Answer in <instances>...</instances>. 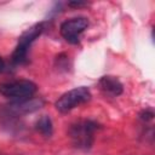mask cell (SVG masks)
<instances>
[{
    "label": "cell",
    "mask_w": 155,
    "mask_h": 155,
    "mask_svg": "<svg viewBox=\"0 0 155 155\" xmlns=\"http://www.w3.org/2000/svg\"><path fill=\"white\" fill-rule=\"evenodd\" d=\"M44 30H45V22H40V23H36L29 27L24 33H22V35L18 39L17 46L12 53V57H11L12 63L24 64L28 61V52H29L30 46L42 34Z\"/></svg>",
    "instance_id": "cell-1"
},
{
    "label": "cell",
    "mask_w": 155,
    "mask_h": 155,
    "mask_svg": "<svg viewBox=\"0 0 155 155\" xmlns=\"http://www.w3.org/2000/svg\"><path fill=\"white\" fill-rule=\"evenodd\" d=\"M98 128V124L93 120H79L70 125L69 137L73 144L80 149H88L93 143V134Z\"/></svg>",
    "instance_id": "cell-2"
},
{
    "label": "cell",
    "mask_w": 155,
    "mask_h": 155,
    "mask_svg": "<svg viewBox=\"0 0 155 155\" xmlns=\"http://www.w3.org/2000/svg\"><path fill=\"white\" fill-rule=\"evenodd\" d=\"M36 90L38 86L33 81L25 79L12 80L0 84V94L8 99H12V102L33 97Z\"/></svg>",
    "instance_id": "cell-3"
},
{
    "label": "cell",
    "mask_w": 155,
    "mask_h": 155,
    "mask_svg": "<svg viewBox=\"0 0 155 155\" xmlns=\"http://www.w3.org/2000/svg\"><path fill=\"white\" fill-rule=\"evenodd\" d=\"M91 91L86 86H79L63 93L54 103L56 109L59 113H68L74 108L87 103L91 99Z\"/></svg>",
    "instance_id": "cell-4"
},
{
    "label": "cell",
    "mask_w": 155,
    "mask_h": 155,
    "mask_svg": "<svg viewBox=\"0 0 155 155\" xmlns=\"http://www.w3.org/2000/svg\"><path fill=\"white\" fill-rule=\"evenodd\" d=\"M88 19L86 17H74L64 21L59 27V33L62 38L69 44H78L80 41L81 34L87 29Z\"/></svg>",
    "instance_id": "cell-5"
},
{
    "label": "cell",
    "mask_w": 155,
    "mask_h": 155,
    "mask_svg": "<svg viewBox=\"0 0 155 155\" xmlns=\"http://www.w3.org/2000/svg\"><path fill=\"white\" fill-rule=\"evenodd\" d=\"M42 105H44V101L41 98L29 97L22 101L11 102L8 104V110L15 114H27V113H33L40 109Z\"/></svg>",
    "instance_id": "cell-6"
},
{
    "label": "cell",
    "mask_w": 155,
    "mask_h": 155,
    "mask_svg": "<svg viewBox=\"0 0 155 155\" xmlns=\"http://www.w3.org/2000/svg\"><path fill=\"white\" fill-rule=\"evenodd\" d=\"M98 86L101 91L109 97H117L124 91V85L121 81L113 75H104L98 80Z\"/></svg>",
    "instance_id": "cell-7"
},
{
    "label": "cell",
    "mask_w": 155,
    "mask_h": 155,
    "mask_svg": "<svg viewBox=\"0 0 155 155\" xmlns=\"http://www.w3.org/2000/svg\"><path fill=\"white\" fill-rule=\"evenodd\" d=\"M35 128L38 132H40L42 136L45 137H50L52 136L53 132V125H52V120L50 119V116L47 115H42L41 117H39L35 122Z\"/></svg>",
    "instance_id": "cell-8"
},
{
    "label": "cell",
    "mask_w": 155,
    "mask_h": 155,
    "mask_svg": "<svg viewBox=\"0 0 155 155\" xmlns=\"http://www.w3.org/2000/svg\"><path fill=\"white\" fill-rule=\"evenodd\" d=\"M139 119L143 121H151L154 119V111L151 109H145L139 114Z\"/></svg>",
    "instance_id": "cell-9"
},
{
    "label": "cell",
    "mask_w": 155,
    "mask_h": 155,
    "mask_svg": "<svg viewBox=\"0 0 155 155\" xmlns=\"http://www.w3.org/2000/svg\"><path fill=\"white\" fill-rule=\"evenodd\" d=\"M69 6H82V5H85V2H81V1H75V2H69L68 4Z\"/></svg>",
    "instance_id": "cell-10"
},
{
    "label": "cell",
    "mask_w": 155,
    "mask_h": 155,
    "mask_svg": "<svg viewBox=\"0 0 155 155\" xmlns=\"http://www.w3.org/2000/svg\"><path fill=\"white\" fill-rule=\"evenodd\" d=\"M4 68H5V62H4V59H2L1 56H0V71H2Z\"/></svg>",
    "instance_id": "cell-11"
}]
</instances>
